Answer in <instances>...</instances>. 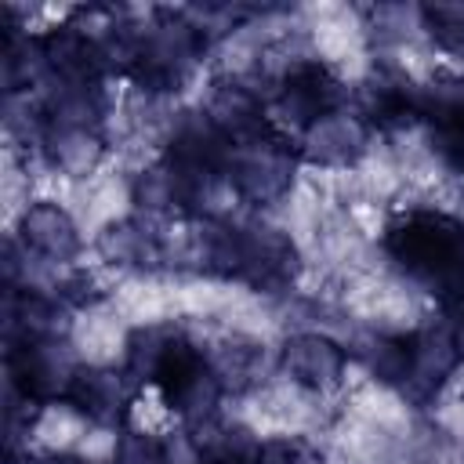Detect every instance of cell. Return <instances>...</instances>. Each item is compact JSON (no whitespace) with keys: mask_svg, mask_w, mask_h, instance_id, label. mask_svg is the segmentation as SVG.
Returning <instances> with one entry per match:
<instances>
[{"mask_svg":"<svg viewBox=\"0 0 464 464\" xmlns=\"http://www.w3.org/2000/svg\"><path fill=\"white\" fill-rule=\"evenodd\" d=\"M203 112L232 145L276 127V120L268 116L261 94L254 87H246L243 80H218L210 87L207 102H203Z\"/></svg>","mask_w":464,"mask_h":464,"instance_id":"obj_14","label":"cell"},{"mask_svg":"<svg viewBox=\"0 0 464 464\" xmlns=\"http://www.w3.org/2000/svg\"><path fill=\"white\" fill-rule=\"evenodd\" d=\"M344 366H348V348L337 344L326 334L315 330H301L290 334L279 344V370L308 392H330L344 381Z\"/></svg>","mask_w":464,"mask_h":464,"instance_id":"obj_10","label":"cell"},{"mask_svg":"<svg viewBox=\"0 0 464 464\" xmlns=\"http://www.w3.org/2000/svg\"><path fill=\"white\" fill-rule=\"evenodd\" d=\"M254 464H319V453L301 439H272L261 442Z\"/></svg>","mask_w":464,"mask_h":464,"instance_id":"obj_22","label":"cell"},{"mask_svg":"<svg viewBox=\"0 0 464 464\" xmlns=\"http://www.w3.org/2000/svg\"><path fill=\"white\" fill-rule=\"evenodd\" d=\"M355 355L381 384L402 388L410 366V334H370L355 344Z\"/></svg>","mask_w":464,"mask_h":464,"instance_id":"obj_17","label":"cell"},{"mask_svg":"<svg viewBox=\"0 0 464 464\" xmlns=\"http://www.w3.org/2000/svg\"><path fill=\"white\" fill-rule=\"evenodd\" d=\"M207 47L210 36L185 11H160L152 25L138 29V44L123 76L149 94H174L196 72Z\"/></svg>","mask_w":464,"mask_h":464,"instance_id":"obj_3","label":"cell"},{"mask_svg":"<svg viewBox=\"0 0 464 464\" xmlns=\"http://www.w3.org/2000/svg\"><path fill=\"white\" fill-rule=\"evenodd\" d=\"M94 246L116 268H152L160 261V236L141 218H123L105 225Z\"/></svg>","mask_w":464,"mask_h":464,"instance_id":"obj_16","label":"cell"},{"mask_svg":"<svg viewBox=\"0 0 464 464\" xmlns=\"http://www.w3.org/2000/svg\"><path fill=\"white\" fill-rule=\"evenodd\" d=\"M297 160H301L297 141H290L283 127H268L232 145L225 185L232 188L236 199L250 207H272L290 192Z\"/></svg>","mask_w":464,"mask_h":464,"instance_id":"obj_5","label":"cell"},{"mask_svg":"<svg viewBox=\"0 0 464 464\" xmlns=\"http://www.w3.org/2000/svg\"><path fill=\"white\" fill-rule=\"evenodd\" d=\"M355 112L370 130H395L420 120V87L395 69H377L355 98Z\"/></svg>","mask_w":464,"mask_h":464,"instance_id":"obj_13","label":"cell"},{"mask_svg":"<svg viewBox=\"0 0 464 464\" xmlns=\"http://www.w3.org/2000/svg\"><path fill=\"white\" fill-rule=\"evenodd\" d=\"M392 265L439 301L464 268V225L442 210H406L384 232Z\"/></svg>","mask_w":464,"mask_h":464,"instance_id":"obj_2","label":"cell"},{"mask_svg":"<svg viewBox=\"0 0 464 464\" xmlns=\"http://www.w3.org/2000/svg\"><path fill=\"white\" fill-rule=\"evenodd\" d=\"M160 399L188 424V428H203L214 420V410L225 395V384L210 362V352L199 348L188 334H181L174 326L156 370H152V381H149Z\"/></svg>","mask_w":464,"mask_h":464,"instance_id":"obj_4","label":"cell"},{"mask_svg":"<svg viewBox=\"0 0 464 464\" xmlns=\"http://www.w3.org/2000/svg\"><path fill=\"white\" fill-rule=\"evenodd\" d=\"M460 362L464 359H460V348H457L450 323L413 330L410 334V366H406V381L399 392L413 402H428L439 395V388L453 377V370Z\"/></svg>","mask_w":464,"mask_h":464,"instance_id":"obj_9","label":"cell"},{"mask_svg":"<svg viewBox=\"0 0 464 464\" xmlns=\"http://www.w3.org/2000/svg\"><path fill=\"white\" fill-rule=\"evenodd\" d=\"M14 243L40 265H69L83 250V236L72 214L54 199H33L14 225Z\"/></svg>","mask_w":464,"mask_h":464,"instance_id":"obj_8","label":"cell"},{"mask_svg":"<svg viewBox=\"0 0 464 464\" xmlns=\"http://www.w3.org/2000/svg\"><path fill=\"white\" fill-rule=\"evenodd\" d=\"M257 359H261L257 344H250V341H243V337H232V341H225L218 352H210V362H214V370H218L225 392H228V388H232V392L246 388V384L254 381V373H257Z\"/></svg>","mask_w":464,"mask_h":464,"instance_id":"obj_18","label":"cell"},{"mask_svg":"<svg viewBox=\"0 0 464 464\" xmlns=\"http://www.w3.org/2000/svg\"><path fill=\"white\" fill-rule=\"evenodd\" d=\"M76 362L69 355V344L62 337L44 341H11L7 344V384L11 395L36 406H47L54 399H65L69 381L76 377Z\"/></svg>","mask_w":464,"mask_h":464,"instance_id":"obj_6","label":"cell"},{"mask_svg":"<svg viewBox=\"0 0 464 464\" xmlns=\"http://www.w3.org/2000/svg\"><path fill=\"white\" fill-rule=\"evenodd\" d=\"M417 14L439 51L464 58V4H424Z\"/></svg>","mask_w":464,"mask_h":464,"instance_id":"obj_19","label":"cell"},{"mask_svg":"<svg viewBox=\"0 0 464 464\" xmlns=\"http://www.w3.org/2000/svg\"><path fill=\"white\" fill-rule=\"evenodd\" d=\"M348 109V87L323 62H297L283 72L276 87V112L301 134L323 116Z\"/></svg>","mask_w":464,"mask_h":464,"instance_id":"obj_7","label":"cell"},{"mask_svg":"<svg viewBox=\"0 0 464 464\" xmlns=\"http://www.w3.org/2000/svg\"><path fill=\"white\" fill-rule=\"evenodd\" d=\"M199 257L214 276L239 279L254 290H286L297 276V246L276 225L207 221L199 232Z\"/></svg>","mask_w":464,"mask_h":464,"instance_id":"obj_1","label":"cell"},{"mask_svg":"<svg viewBox=\"0 0 464 464\" xmlns=\"http://www.w3.org/2000/svg\"><path fill=\"white\" fill-rule=\"evenodd\" d=\"M116 464H174V460H170V450L156 435L123 428L116 442Z\"/></svg>","mask_w":464,"mask_h":464,"instance_id":"obj_21","label":"cell"},{"mask_svg":"<svg viewBox=\"0 0 464 464\" xmlns=\"http://www.w3.org/2000/svg\"><path fill=\"white\" fill-rule=\"evenodd\" d=\"M130 199L138 203V210L145 214H167V210H178V199H174V181L163 167V160H156L152 167H145L134 185H130Z\"/></svg>","mask_w":464,"mask_h":464,"instance_id":"obj_20","label":"cell"},{"mask_svg":"<svg viewBox=\"0 0 464 464\" xmlns=\"http://www.w3.org/2000/svg\"><path fill=\"white\" fill-rule=\"evenodd\" d=\"M370 134L373 130L362 123L355 109H337L319 123H312L308 130H301L297 152L315 167H352L366 152Z\"/></svg>","mask_w":464,"mask_h":464,"instance_id":"obj_12","label":"cell"},{"mask_svg":"<svg viewBox=\"0 0 464 464\" xmlns=\"http://www.w3.org/2000/svg\"><path fill=\"white\" fill-rule=\"evenodd\" d=\"M44 163L58 174L83 178L94 170L105 156V134L94 127H62V123H44L40 141H36Z\"/></svg>","mask_w":464,"mask_h":464,"instance_id":"obj_15","label":"cell"},{"mask_svg":"<svg viewBox=\"0 0 464 464\" xmlns=\"http://www.w3.org/2000/svg\"><path fill=\"white\" fill-rule=\"evenodd\" d=\"M134 381L112 366H80L76 377L69 381V392L62 402H69L76 413H83L98 428H123L130 399H134Z\"/></svg>","mask_w":464,"mask_h":464,"instance_id":"obj_11","label":"cell"}]
</instances>
